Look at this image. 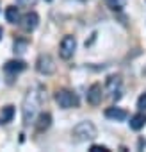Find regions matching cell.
<instances>
[{
  "instance_id": "cell-15",
  "label": "cell",
  "mask_w": 146,
  "mask_h": 152,
  "mask_svg": "<svg viewBox=\"0 0 146 152\" xmlns=\"http://www.w3.org/2000/svg\"><path fill=\"white\" fill-rule=\"evenodd\" d=\"M105 2L112 11H121L125 7V4H126V0H105Z\"/></svg>"
},
{
  "instance_id": "cell-7",
  "label": "cell",
  "mask_w": 146,
  "mask_h": 152,
  "mask_svg": "<svg viewBox=\"0 0 146 152\" xmlns=\"http://www.w3.org/2000/svg\"><path fill=\"white\" fill-rule=\"evenodd\" d=\"M103 99V90L100 84H93L89 90H87V102L91 106H98Z\"/></svg>"
},
{
  "instance_id": "cell-9",
  "label": "cell",
  "mask_w": 146,
  "mask_h": 152,
  "mask_svg": "<svg viewBox=\"0 0 146 152\" xmlns=\"http://www.w3.org/2000/svg\"><path fill=\"white\" fill-rule=\"evenodd\" d=\"M27 68V64L23 63V61H7L6 64H4V72L6 73H20V72H23Z\"/></svg>"
},
{
  "instance_id": "cell-21",
  "label": "cell",
  "mask_w": 146,
  "mask_h": 152,
  "mask_svg": "<svg viewBox=\"0 0 146 152\" xmlns=\"http://www.w3.org/2000/svg\"><path fill=\"white\" fill-rule=\"evenodd\" d=\"M46 2H50V0H46Z\"/></svg>"
},
{
  "instance_id": "cell-4",
  "label": "cell",
  "mask_w": 146,
  "mask_h": 152,
  "mask_svg": "<svg viewBox=\"0 0 146 152\" xmlns=\"http://www.w3.org/2000/svg\"><path fill=\"white\" fill-rule=\"evenodd\" d=\"M55 61H53V57L52 56H48V54H41L39 57H38V61H36V70L39 72V73H43V75H52L53 72H55Z\"/></svg>"
},
{
  "instance_id": "cell-5",
  "label": "cell",
  "mask_w": 146,
  "mask_h": 152,
  "mask_svg": "<svg viewBox=\"0 0 146 152\" xmlns=\"http://www.w3.org/2000/svg\"><path fill=\"white\" fill-rule=\"evenodd\" d=\"M75 50H77V39H75V36H64L62 41H61V50H59L61 57L62 59H69V57H73Z\"/></svg>"
},
{
  "instance_id": "cell-17",
  "label": "cell",
  "mask_w": 146,
  "mask_h": 152,
  "mask_svg": "<svg viewBox=\"0 0 146 152\" xmlns=\"http://www.w3.org/2000/svg\"><path fill=\"white\" fill-rule=\"evenodd\" d=\"M137 107L141 111H146V93H142L139 99H137Z\"/></svg>"
},
{
  "instance_id": "cell-2",
  "label": "cell",
  "mask_w": 146,
  "mask_h": 152,
  "mask_svg": "<svg viewBox=\"0 0 146 152\" xmlns=\"http://www.w3.org/2000/svg\"><path fill=\"white\" fill-rule=\"evenodd\" d=\"M71 136L77 143H84V141H89V140H95L96 138V127L91 124V122H80L73 127L71 131Z\"/></svg>"
},
{
  "instance_id": "cell-16",
  "label": "cell",
  "mask_w": 146,
  "mask_h": 152,
  "mask_svg": "<svg viewBox=\"0 0 146 152\" xmlns=\"http://www.w3.org/2000/svg\"><path fill=\"white\" fill-rule=\"evenodd\" d=\"M25 48H27V41L25 39L14 41V52H25Z\"/></svg>"
},
{
  "instance_id": "cell-18",
  "label": "cell",
  "mask_w": 146,
  "mask_h": 152,
  "mask_svg": "<svg viewBox=\"0 0 146 152\" xmlns=\"http://www.w3.org/2000/svg\"><path fill=\"white\" fill-rule=\"evenodd\" d=\"M36 4V0H16V6H22V7H30Z\"/></svg>"
},
{
  "instance_id": "cell-11",
  "label": "cell",
  "mask_w": 146,
  "mask_h": 152,
  "mask_svg": "<svg viewBox=\"0 0 146 152\" xmlns=\"http://www.w3.org/2000/svg\"><path fill=\"white\" fill-rule=\"evenodd\" d=\"M121 88V77L119 75H111L107 79V91L109 93H119Z\"/></svg>"
},
{
  "instance_id": "cell-20",
  "label": "cell",
  "mask_w": 146,
  "mask_h": 152,
  "mask_svg": "<svg viewBox=\"0 0 146 152\" xmlns=\"http://www.w3.org/2000/svg\"><path fill=\"white\" fill-rule=\"evenodd\" d=\"M2 36H4V31H2V27H0V39H2Z\"/></svg>"
},
{
  "instance_id": "cell-1",
  "label": "cell",
  "mask_w": 146,
  "mask_h": 152,
  "mask_svg": "<svg viewBox=\"0 0 146 152\" xmlns=\"http://www.w3.org/2000/svg\"><path fill=\"white\" fill-rule=\"evenodd\" d=\"M41 100H43V95L38 93L36 90H32V91L27 93V97H25V100H23V124H25V125H29V124L32 122V118H34L38 107H39V104H41Z\"/></svg>"
},
{
  "instance_id": "cell-19",
  "label": "cell",
  "mask_w": 146,
  "mask_h": 152,
  "mask_svg": "<svg viewBox=\"0 0 146 152\" xmlns=\"http://www.w3.org/2000/svg\"><path fill=\"white\" fill-rule=\"evenodd\" d=\"M89 150H91V152H111L107 147H102V145H93Z\"/></svg>"
},
{
  "instance_id": "cell-3",
  "label": "cell",
  "mask_w": 146,
  "mask_h": 152,
  "mask_svg": "<svg viewBox=\"0 0 146 152\" xmlns=\"http://www.w3.org/2000/svg\"><path fill=\"white\" fill-rule=\"evenodd\" d=\"M55 102L59 104V107L69 109V107H77L79 106V97L69 90H57L55 91Z\"/></svg>"
},
{
  "instance_id": "cell-12",
  "label": "cell",
  "mask_w": 146,
  "mask_h": 152,
  "mask_svg": "<svg viewBox=\"0 0 146 152\" xmlns=\"http://www.w3.org/2000/svg\"><path fill=\"white\" fill-rule=\"evenodd\" d=\"M144 124H146V115H142V113H137L130 118V129H134V131H141L144 127Z\"/></svg>"
},
{
  "instance_id": "cell-8",
  "label": "cell",
  "mask_w": 146,
  "mask_h": 152,
  "mask_svg": "<svg viewBox=\"0 0 146 152\" xmlns=\"http://www.w3.org/2000/svg\"><path fill=\"white\" fill-rule=\"evenodd\" d=\"M105 116L114 120V122H123V120H126L128 113L125 109H121V107H107L105 109Z\"/></svg>"
},
{
  "instance_id": "cell-10",
  "label": "cell",
  "mask_w": 146,
  "mask_h": 152,
  "mask_svg": "<svg viewBox=\"0 0 146 152\" xmlns=\"http://www.w3.org/2000/svg\"><path fill=\"white\" fill-rule=\"evenodd\" d=\"M50 124H52V115H50V113H41V115L38 116V122H36V129H38V132L46 131V129L50 127Z\"/></svg>"
},
{
  "instance_id": "cell-13",
  "label": "cell",
  "mask_w": 146,
  "mask_h": 152,
  "mask_svg": "<svg viewBox=\"0 0 146 152\" xmlns=\"http://www.w3.org/2000/svg\"><path fill=\"white\" fill-rule=\"evenodd\" d=\"M14 116V106H6L2 107V111H0V125L4 124H9Z\"/></svg>"
},
{
  "instance_id": "cell-14",
  "label": "cell",
  "mask_w": 146,
  "mask_h": 152,
  "mask_svg": "<svg viewBox=\"0 0 146 152\" xmlns=\"http://www.w3.org/2000/svg\"><path fill=\"white\" fill-rule=\"evenodd\" d=\"M6 20L9 23H20V11L16 6H9L6 9Z\"/></svg>"
},
{
  "instance_id": "cell-6",
  "label": "cell",
  "mask_w": 146,
  "mask_h": 152,
  "mask_svg": "<svg viewBox=\"0 0 146 152\" xmlns=\"http://www.w3.org/2000/svg\"><path fill=\"white\" fill-rule=\"evenodd\" d=\"M38 23H39V16H38L34 11H30V13H25V15L20 18V27H22L23 31H27V32L34 31V29L38 27Z\"/></svg>"
}]
</instances>
